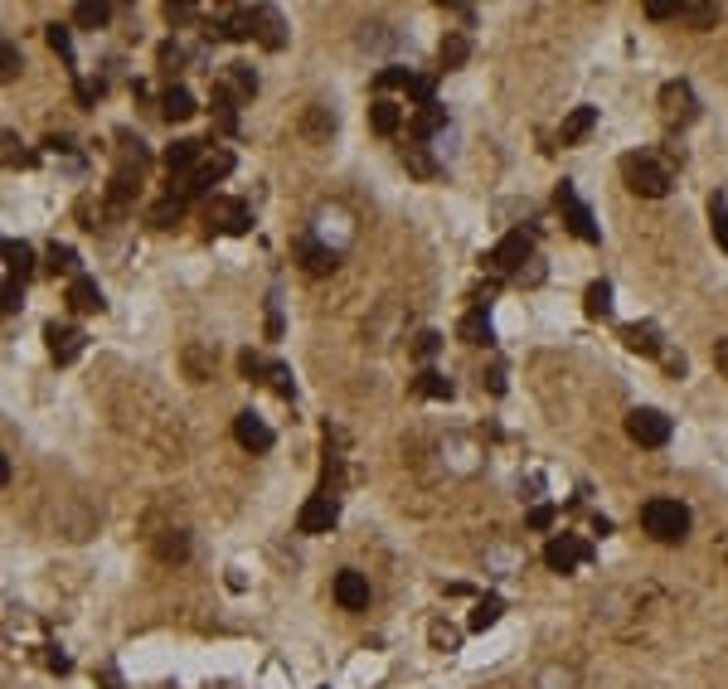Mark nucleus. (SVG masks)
<instances>
[{
  "mask_svg": "<svg viewBox=\"0 0 728 689\" xmlns=\"http://www.w3.org/2000/svg\"><path fill=\"white\" fill-rule=\"evenodd\" d=\"M641 525H646L651 539H661V544H680L684 534H690V510H684L680 500L655 496V500L641 505Z\"/></svg>",
  "mask_w": 728,
  "mask_h": 689,
  "instance_id": "nucleus-1",
  "label": "nucleus"
},
{
  "mask_svg": "<svg viewBox=\"0 0 728 689\" xmlns=\"http://www.w3.org/2000/svg\"><path fill=\"white\" fill-rule=\"evenodd\" d=\"M229 171H233V151H214V156H204L190 175H171V194L190 204V200H200V194L214 190Z\"/></svg>",
  "mask_w": 728,
  "mask_h": 689,
  "instance_id": "nucleus-2",
  "label": "nucleus"
},
{
  "mask_svg": "<svg viewBox=\"0 0 728 689\" xmlns=\"http://www.w3.org/2000/svg\"><path fill=\"white\" fill-rule=\"evenodd\" d=\"M622 180L632 194H646V200H661V194H670V171L655 156H646V151H632V156H622Z\"/></svg>",
  "mask_w": 728,
  "mask_h": 689,
  "instance_id": "nucleus-3",
  "label": "nucleus"
},
{
  "mask_svg": "<svg viewBox=\"0 0 728 689\" xmlns=\"http://www.w3.org/2000/svg\"><path fill=\"white\" fill-rule=\"evenodd\" d=\"M558 214H564V223H568V233L573 238H583V243H602V229H597V219H593V209H587L583 200H578V190L568 185H558Z\"/></svg>",
  "mask_w": 728,
  "mask_h": 689,
  "instance_id": "nucleus-4",
  "label": "nucleus"
},
{
  "mask_svg": "<svg viewBox=\"0 0 728 689\" xmlns=\"http://www.w3.org/2000/svg\"><path fill=\"white\" fill-rule=\"evenodd\" d=\"M626 438L636 447H665L670 442V418L661 408H632V413H626Z\"/></svg>",
  "mask_w": 728,
  "mask_h": 689,
  "instance_id": "nucleus-5",
  "label": "nucleus"
},
{
  "mask_svg": "<svg viewBox=\"0 0 728 689\" xmlns=\"http://www.w3.org/2000/svg\"><path fill=\"white\" fill-rule=\"evenodd\" d=\"M335 519H340V500H335L330 490H316V496L301 505L297 529H301V534H330V529H335Z\"/></svg>",
  "mask_w": 728,
  "mask_h": 689,
  "instance_id": "nucleus-6",
  "label": "nucleus"
},
{
  "mask_svg": "<svg viewBox=\"0 0 728 689\" xmlns=\"http://www.w3.org/2000/svg\"><path fill=\"white\" fill-rule=\"evenodd\" d=\"M529 252H535V238H529V233H506L491 248V258H486V262H491L500 277H510V272H520V267L529 262Z\"/></svg>",
  "mask_w": 728,
  "mask_h": 689,
  "instance_id": "nucleus-7",
  "label": "nucleus"
},
{
  "mask_svg": "<svg viewBox=\"0 0 728 689\" xmlns=\"http://www.w3.org/2000/svg\"><path fill=\"white\" fill-rule=\"evenodd\" d=\"M587 554H593V548H587L578 534H558V539L544 544V564H549L554 573H573L578 564H587Z\"/></svg>",
  "mask_w": 728,
  "mask_h": 689,
  "instance_id": "nucleus-8",
  "label": "nucleus"
},
{
  "mask_svg": "<svg viewBox=\"0 0 728 689\" xmlns=\"http://www.w3.org/2000/svg\"><path fill=\"white\" fill-rule=\"evenodd\" d=\"M44 340H49V359L54 364H74L83 355V340H88V335H83L78 326H59V320H49Z\"/></svg>",
  "mask_w": 728,
  "mask_h": 689,
  "instance_id": "nucleus-9",
  "label": "nucleus"
},
{
  "mask_svg": "<svg viewBox=\"0 0 728 689\" xmlns=\"http://www.w3.org/2000/svg\"><path fill=\"white\" fill-rule=\"evenodd\" d=\"M335 602H340L345 612H364L369 607V578H364L359 568H340L335 573Z\"/></svg>",
  "mask_w": 728,
  "mask_h": 689,
  "instance_id": "nucleus-10",
  "label": "nucleus"
},
{
  "mask_svg": "<svg viewBox=\"0 0 728 689\" xmlns=\"http://www.w3.org/2000/svg\"><path fill=\"white\" fill-rule=\"evenodd\" d=\"M209 223H214L219 233L238 238V233L253 229V214H248V204H238V200H214L209 204Z\"/></svg>",
  "mask_w": 728,
  "mask_h": 689,
  "instance_id": "nucleus-11",
  "label": "nucleus"
},
{
  "mask_svg": "<svg viewBox=\"0 0 728 689\" xmlns=\"http://www.w3.org/2000/svg\"><path fill=\"white\" fill-rule=\"evenodd\" d=\"M233 438H238V447H248V452H272V428L262 423L258 413H238L233 418Z\"/></svg>",
  "mask_w": 728,
  "mask_h": 689,
  "instance_id": "nucleus-12",
  "label": "nucleus"
},
{
  "mask_svg": "<svg viewBox=\"0 0 728 689\" xmlns=\"http://www.w3.org/2000/svg\"><path fill=\"white\" fill-rule=\"evenodd\" d=\"M34 277V248L25 238H5V282L25 287Z\"/></svg>",
  "mask_w": 728,
  "mask_h": 689,
  "instance_id": "nucleus-13",
  "label": "nucleus"
},
{
  "mask_svg": "<svg viewBox=\"0 0 728 689\" xmlns=\"http://www.w3.org/2000/svg\"><path fill=\"white\" fill-rule=\"evenodd\" d=\"M661 107H665L670 122H694V117H699L690 83H665V88H661Z\"/></svg>",
  "mask_w": 728,
  "mask_h": 689,
  "instance_id": "nucleus-14",
  "label": "nucleus"
},
{
  "mask_svg": "<svg viewBox=\"0 0 728 689\" xmlns=\"http://www.w3.org/2000/svg\"><path fill=\"white\" fill-rule=\"evenodd\" d=\"M622 345L636 349V355H665L661 330H655L651 320H632V326H622Z\"/></svg>",
  "mask_w": 728,
  "mask_h": 689,
  "instance_id": "nucleus-15",
  "label": "nucleus"
},
{
  "mask_svg": "<svg viewBox=\"0 0 728 689\" xmlns=\"http://www.w3.org/2000/svg\"><path fill=\"white\" fill-rule=\"evenodd\" d=\"M253 39L262 49H282L287 44V25H282V15H277L272 5H258V25H253Z\"/></svg>",
  "mask_w": 728,
  "mask_h": 689,
  "instance_id": "nucleus-16",
  "label": "nucleus"
},
{
  "mask_svg": "<svg viewBox=\"0 0 728 689\" xmlns=\"http://www.w3.org/2000/svg\"><path fill=\"white\" fill-rule=\"evenodd\" d=\"M297 252H301V267H306V272H316V277L335 272V262H340V252L326 248V243H316V238H301Z\"/></svg>",
  "mask_w": 728,
  "mask_h": 689,
  "instance_id": "nucleus-17",
  "label": "nucleus"
},
{
  "mask_svg": "<svg viewBox=\"0 0 728 689\" xmlns=\"http://www.w3.org/2000/svg\"><path fill=\"white\" fill-rule=\"evenodd\" d=\"M457 335H461L467 345H491V340H496V330H491V316H486V306H476V311L461 316Z\"/></svg>",
  "mask_w": 728,
  "mask_h": 689,
  "instance_id": "nucleus-18",
  "label": "nucleus"
},
{
  "mask_svg": "<svg viewBox=\"0 0 728 689\" xmlns=\"http://www.w3.org/2000/svg\"><path fill=\"white\" fill-rule=\"evenodd\" d=\"M68 306H74V311H103V287L93 282V277H74V282H68Z\"/></svg>",
  "mask_w": 728,
  "mask_h": 689,
  "instance_id": "nucleus-19",
  "label": "nucleus"
},
{
  "mask_svg": "<svg viewBox=\"0 0 728 689\" xmlns=\"http://www.w3.org/2000/svg\"><path fill=\"white\" fill-rule=\"evenodd\" d=\"M161 117L165 122H190L194 117V93L180 88V83H175V88H165L161 93Z\"/></svg>",
  "mask_w": 728,
  "mask_h": 689,
  "instance_id": "nucleus-20",
  "label": "nucleus"
},
{
  "mask_svg": "<svg viewBox=\"0 0 728 689\" xmlns=\"http://www.w3.org/2000/svg\"><path fill=\"white\" fill-rule=\"evenodd\" d=\"M398 122H403V107H398V103H389V97L369 103V126H374L379 136H394V132H398Z\"/></svg>",
  "mask_w": 728,
  "mask_h": 689,
  "instance_id": "nucleus-21",
  "label": "nucleus"
},
{
  "mask_svg": "<svg viewBox=\"0 0 728 689\" xmlns=\"http://www.w3.org/2000/svg\"><path fill=\"white\" fill-rule=\"evenodd\" d=\"M214 122H219V132H238V93L233 88H214Z\"/></svg>",
  "mask_w": 728,
  "mask_h": 689,
  "instance_id": "nucleus-22",
  "label": "nucleus"
},
{
  "mask_svg": "<svg viewBox=\"0 0 728 689\" xmlns=\"http://www.w3.org/2000/svg\"><path fill=\"white\" fill-rule=\"evenodd\" d=\"M593 122H597V107H573L568 112V122H564V146H573V142H583L587 132H593Z\"/></svg>",
  "mask_w": 728,
  "mask_h": 689,
  "instance_id": "nucleus-23",
  "label": "nucleus"
},
{
  "mask_svg": "<svg viewBox=\"0 0 728 689\" xmlns=\"http://www.w3.org/2000/svg\"><path fill=\"white\" fill-rule=\"evenodd\" d=\"M438 59H442L447 74H452V68H461V64L471 59V39H467V34H447L442 49H438Z\"/></svg>",
  "mask_w": 728,
  "mask_h": 689,
  "instance_id": "nucleus-24",
  "label": "nucleus"
},
{
  "mask_svg": "<svg viewBox=\"0 0 728 689\" xmlns=\"http://www.w3.org/2000/svg\"><path fill=\"white\" fill-rule=\"evenodd\" d=\"M442 126H447V107H438V103H432V107H418V117H413V136H418V142L438 136Z\"/></svg>",
  "mask_w": 728,
  "mask_h": 689,
  "instance_id": "nucleus-25",
  "label": "nucleus"
},
{
  "mask_svg": "<svg viewBox=\"0 0 728 689\" xmlns=\"http://www.w3.org/2000/svg\"><path fill=\"white\" fill-rule=\"evenodd\" d=\"M680 20L694 25V30H709V25H719V5H709V0H684Z\"/></svg>",
  "mask_w": 728,
  "mask_h": 689,
  "instance_id": "nucleus-26",
  "label": "nucleus"
},
{
  "mask_svg": "<svg viewBox=\"0 0 728 689\" xmlns=\"http://www.w3.org/2000/svg\"><path fill=\"white\" fill-rule=\"evenodd\" d=\"M44 267H49L54 277H59V272H68V277H83V272H78V252L68 248V243H49V252H44Z\"/></svg>",
  "mask_w": 728,
  "mask_h": 689,
  "instance_id": "nucleus-27",
  "label": "nucleus"
},
{
  "mask_svg": "<svg viewBox=\"0 0 728 689\" xmlns=\"http://www.w3.org/2000/svg\"><path fill=\"white\" fill-rule=\"evenodd\" d=\"M500 612H506V602H500L496 593H486L481 602H476V612H471V631H491L500 622Z\"/></svg>",
  "mask_w": 728,
  "mask_h": 689,
  "instance_id": "nucleus-28",
  "label": "nucleus"
},
{
  "mask_svg": "<svg viewBox=\"0 0 728 689\" xmlns=\"http://www.w3.org/2000/svg\"><path fill=\"white\" fill-rule=\"evenodd\" d=\"M107 15H112V5H103V0H78L74 5V20L83 25V30H103Z\"/></svg>",
  "mask_w": 728,
  "mask_h": 689,
  "instance_id": "nucleus-29",
  "label": "nucleus"
},
{
  "mask_svg": "<svg viewBox=\"0 0 728 689\" xmlns=\"http://www.w3.org/2000/svg\"><path fill=\"white\" fill-rule=\"evenodd\" d=\"M418 393H423V399H452V379H447V374H438V369H423V374H418V384H413Z\"/></svg>",
  "mask_w": 728,
  "mask_h": 689,
  "instance_id": "nucleus-30",
  "label": "nucleus"
},
{
  "mask_svg": "<svg viewBox=\"0 0 728 689\" xmlns=\"http://www.w3.org/2000/svg\"><path fill=\"white\" fill-rule=\"evenodd\" d=\"M583 311L587 316H612V282H593L583 291Z\"/></svg>",
  "mask_w": 728,
  "mask_h": 689,
  "instance_id": "nucleus-31",
  "label": "nucleus"
},
{
  "mask_svg": "<svg viewBox=\"0 0 728 689\" xmlns=\"http://www.w3.org/2000/svg\"><path fill=\"white\" fill-rule=\"evenodd\" d=\"M180 214H185V200H175V194H165V200L151 209V223L156 229H171V223H180Z\"/></svg>",
  "mask_w": 728,
  "mask_h": 689,
  "instance_id": "nucleus-32",
  "label": "nucleus"
},
{
  "mask_svg": "<svg viewBox=\"0 0 728 689\" xmlns=\"http://www.w3.org/2000/svg\"><path fill=\"white\" fill-rule=\"evenodd\" d=\"M418 74H413V68H403V64H389L384 68V74L379 78H374V88H379V93H389V88H408V83H413Z\"/></svg>",
  "mask_w": 728,
  "mask_h": 689,
  "instance_id": "nucleus-33",
  "label": "nucleus"
},
{
  "mask_svg": "<svg viewBox=\"0 0 728 689\" xmlns=\"http://www.w3.org/2000/svg\"><path fill=\"white\" fill-rule=\"evenodd\" d=\"M229 83H233L238 97H253V93H258V74H253L248 64H229Z\"/></svg>",
  "mask_w": 728,
  "mask_h": 689,
  "instance_id": "nucleus-34",
  "label": "nucleus"
},
{
  "mask_svg": "<svg viewBox=\"0 0 728 689\" xmlns=\"http://www.w3.org/2000/svg\"><path fill=\"white\" fill-rule=\"evenodd\" d=\"M709 214H713V238H719V248L728 252V204H723V194L709 200Z\"/></svg>",
  "mask_w": 728,
  "mask_h": 689,
  "instance_id": "nucleus-35",
  "label": "nucleus"
},
{
  "mask_svg": "<svg viewBox=\"0 0 728 689\" xmlns=\"http://www.w3.org/2000/svg\"><path fill=\"white\" fill-rule=\"evenodd\" d=\"M44 39H49V49H54V54L74 59V34H68V25H49V30H44Z\"/></svg>",
  "mask_w": 728,
  "mask_h": 689,
  "instance_id": "nucleus-36",
  "label": "nucleus"
},
{
  "mask_svg": "<svg viewBox=\"0 0 728 689\" xmlns=\"http://www.w3.org/2000/svg\"><path fill=\"white\" fill-rule=\"evenodd\" d=\"M156 554H161V558H185V554H190V539H185L180 529H171V534L156 544Z\"/></svg>",
  "mask_w": 728,
  "mask_h": 689,
  "instance_id": "nucleus-37",
  "label": "nucleus"
},
{
  "mask_svg": "<svg viewBox=\"0 0 728 689\" xmlns=\"http://www.w3.org/2000/svg\"><path fill=\"white\" fill-rule=\"evenodd\" d=\"M268 379H272V389L282 393V399H297V379H291V369H287V364H272V369H268Z\"/></svg>",
  "mask_w": 728,
  "mask_h": 689,
  "instance_id": "nucleus-38",
  "label": "nucleus"
},
{
  "mask_svg": "<svg viewBox=\"0 0 728 689\" xmlns=\"http://www.w3.org/2000/svg\"><path fill=\"white\" fill-rule=\"evenodd\" d=\"M432 93H438V83H432V78H413L408 83V97L418 107H432Z\"/></svg>",
  "mask_w": 728,
  "mask_h": 689,
  "instance_id": "nucleus-39",
  "label": "nucleus"
},
{
  "mask_svg": "<svg viewBox=\"0 0 728 689\" xmlns=\"http://www.w3.org/2000/svg\"><path fill=\"white\" fill-rule=\"evenodd\" d=\"M432 645H438V651H457L461 645V636L452 626H442V622H432Z\"/></svg>",
  "mask_w": 728,
  "mask_h": 689,
  "instance_id": "nucleus-40",
  "label": "nucleus"
},
{
  "mask_svg": "<svg viewBox=\"0 0 728 689\" xmlns=\"http://www.w3.org/2000/svg\"><path fill=\"white\" fill-rule=\"evenodd\" d=\"M306 132H311V136H330V132H335V117H326L320 107H311V117H306Z\"/></svg>",
  "mask_w": 728,
  "mask_h": 689,
  "instance_id": "nucleus-41",
  "label": "nucleus"
},
{
  "mask_svg": "<svg viewBox=\"0 0 728 689\" xmlns=\"http://www.w3.org/2000/svg\"><path fill=\"white\" fill-rule=\"evenodd\" d=\"M238 369H243L248 379H258V374H268V369H272V364H268V359H258V355H253V349H243V355H238Z\"/></svg>",
  "mask_w": 728,
  "mask_h": 689,
  "instance_id": "nucleus-42",
  "label": "nucleus"
},
{
  "mask_svg": "<svg viewBox=\"0 0 728 689\" xmlns=\"http://www.w3.org/2000/svg\"><path fill=\"white\" fill-rule=\"evenodd\" d=\"M403 165H408L413 175H423V180L432 175V161H428V156H423V151H418V146H413V151H403Z\"/></svg>",
  "mask_w": 728,
  "mask_h": 689,
  "instance_id": "nucleus-43",
  "label": "nucleus"
},
{
  "mask_svg": "<svg viewBox=\"0 0 728 689\" xmlns=\"http://www.w3.org/2000/svg\"><path fill=\"white\" fill-rule=\"evenodd\" d=\"M0 59H5V68H0V78H15L20 74V54H15V44H10V39H5V44H0Z\"/></svg>",
  "mask_w": 728,
  "mask_h": 689,
  "instance_id": "nucleus-44",
  "label": "nucleus"
},
{
  "mask_svg": "<svg viewBox=\"0 0 728 689\" xmlns=\"http://www.w3.org/2000/svg\"><path fill=\"white\" fill-rule=\"evenodd\" d=\"M438 349H442V335H438V330H423V335H418V355H423V359H432Z\"/></svg>",
  "mask_w": 728,
  "mask_h": 689,
  "instance_id": "nucleus-45",
  "label": "nucleus"
},
{
  "mask_svg": "<svg viewBox=\"0 0 728 689\" xmlns=\"http://www.w3.org/2000/svg\"><path fill=\"white\" fill-rule=\"evenodd\" d=\"M554 525V505H539V510H529V529H549Z\"/></svg>",
  "mask_w": 728,
  "mask_h": 689,
  "instance_id": "nucleus-46",
  "label": "nucleus"
},
{
  "mask_svg": "<svg viewBox=\"0 0 728 689\" xmlns=\"http://www.w3.org/2000/svg\"><path fill=\"white\" fill-rule=\"evenodd\" d=\"M651 20H680V5H646Z\"/></svg>",
  "mask_w": 728,
  "mask_h": 689,
  "instance_id": "nucleus-47",
  "label": "nucleus"
},
{
  "mask_svg": "<svg viewBox=\"0 0 728 689\" xmlns=\"http://www.w3.org/2000/svg\"><path fill=\"white\" fill-rule=\"evenodd\" d=\"M20 306H25V301H20V287H15V282H5V311H10V316H15V311H20Z\"/></svg>",
  "mask_w": 728,
  "mask_h": 689,
  "instance_id": "nucleus-48",
  "label": "nucleus"
},
{
  "mask_svg": "<svg viewBox=\"0 0 728 689\" xmlns=\"http://www.w3.org/2000/svg\"><path fill=\"white\" fill-rule=\"evenodd\" d=\"M713 364H719V374H728V335L713 345Z\"/></svg>",
  "mask_w": 728,
  "mask_h": 689,
  "instance_id": "nucleus-49",
  "label": "nucleus"
},
{
  "mask_svg": "<svg viewBox=\"0 0 728 689\" xmlns=\"http://www.w3.org/2000/svg\"><path fill=\"white\" fill-rule=\"evenodd\" d=\"M190 15H194V5H165V20H175V25L190 20Z\"/></svg>",
  "mask_w": 728,
  "mask_h": 689,
  "instance_id": "nucleus-50",
  "label": "nucleus"
},
{
  "mask_svg": "<svg viewBox=\"0 0 728 689\" xmlns=\"http://www.w3.org/2000/svg\"><path fill=\"white\" fill-rule=\"evenodd\" d=\"M486 384H491V393H506V369H491V374H486Z\"/></svg>",
  "mask_w": 728,
  "mask_h": 689,
  "instance_id": "nucleus-51",
  "label": "nucleus"
},
{
  "mask_svg": "<svg viewBox=\"0 0 728 689\" xmlns=\"http://www.w3.org/2000/svg\"><path fill=\"white\" fill-rule=\"evenodd\" d=\"M665 369H670V374H684V355H665Z\"/></svg>",
  "mask_w": 728,
  "mask_h": 689,
  "instance_id": "nucleus-52",
  "label": "nucleus"
}]
</instances>
